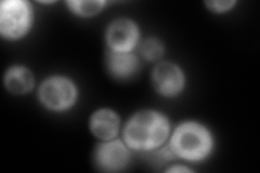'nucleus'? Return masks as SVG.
Listing matches in <instances>:
<instances>
[{"mask_svg": "<svg viewBox=\"0 0 260 173\" xmlns=\"http://www.w3.org/2000/svg\"><path fill=\"white\" fill-rule=\"evenodd\" d=\"M169 134L167 118L157 112L145 111L136 114L124 130V140L128 147L136 151L155 150L166 141Z\"/></svg>", "mask_w": 260, "mask_h": 173, "instance_id": "1", "label": "nucleus"}, {"mask_svg": "<svg viewBox=\"0 0 260 173\" xmlns=\"http://www.w3.org/2000/svg\"><path fill=\"white\" fill-rule=\"evenodd\" d=\"M170 148L175 155L190 161L206 158L213 148L209 131L197 122L181 123L174 132Z\"/></svg>", "mask_w": 260, "mask_h": 173, "instance_id": "2", "label": "nucleus"}, {"mask_svg": "<svg viewBox=\"0 0 260 173\" xmlns=\"http://www.w3.org/2000/svg\"><path fill=\"white\" fill-rule=\"evenodd\" d=\"M32 13L30 6L22 0H9L0 5V31L5 38L19 39L28 31Z\"/></svg>", "mask_w": 260, "mask_h": 173, "instance_id": "3", "label": "nucleus"}, {"mask_svg": "<svg viewBox=\"0 0 260 173\" xmlns=\"http://www.w3.org/2000/svg\"><path fill=\"white\" fill-rule=\"evenodd\" d=\"M77 90L73 82L64 77H51L39 89L42 103L52 111H65L75 103Z\"/></svg>", "mask_w": 260, "mask_h": 173, "instance_id": "4", "label": "nucleus"}, {"mask_svg": "<svg viewBox=\"0 0 260 173\" xmlns=\"http://www.w3.org/2000/svg\"><path fill=\"white\" fill-rule=\"evenodd\" d=\"M139 39V30L136 24L128 19L113 22L107 31V43L112 51L130 52Z\"/></svg>", "mask_w": 260, "mask_h": 173, "instance_id": "5", "label": "nucleus"}, {"mask_svg": "<svg viewBox=\"0 0 260 173\" xmlns=\"http://www.w3.org/2000/svg\"><path fill=\"white\" fill-rule=\"evenodd\" d=\"M127 147L120 141H112L96 147L94 159L96 167L102 171L115 172L124 169L129 162Z\"/></svg>", "mask_w": 260, "mask_h": 173, "instance_id": "6", "label": "nucleus"}, {"mask_svg": "<svg viewBox=\"0 0 260 173\" xmlns=\"http://www.w3.org/2000/svg\"><path fill=\"white\" fill-rule=\"evenodd\" d=\"M153 84L161 95L174 96L183 89L184 75L176 64L160 63L153 72Z\"/></svg>", "mask_w": 260, "mask_h": 173, "instance_id": "7", "label": "nucleus"}, {"mask_svg": "<svg viewBox=\"0 0 260 173\" xmlns=\"http://www.w3.org/2000/svg\"><path fill=\"white\" fill-rule=\"evenodd\" d=\"M107 66L111 75L117 79L133 77L139 70V60L130 52L108 51Z\"/></svg>", "mask_w": 260, "mask_h": 173, "instance_id": "8", "label": "nucleus"}, {"mask_svg": "<svg viewBox=\"0 0 260 173\" xmlns=\"http://www.w3.org/2000/svg\"><path fill=\"white\" fill-rule=\"evenodd\" d=\"M90 129L96 137L108 141L117 135L119 118L116 113L111 110H100L92 115Z\"/></svg>", "mask_w": 260, "mask_h": 173, "instance_id": "9", "label": "nucleus"}, {"mask_svg": "<svg viewBox=\"0 0 260 173\" xmlns=\"http://www.w3.org/2000/svg\"><path fill=\"white\" fill-rule=\"evenodd\" d=\"M5 85L13 94H24L34 87V77L26 67L14 66L7 72Z\"/></svg>", "mask_w": 260, "mask_h": 173, "instance_id": "10", "label": "nucleus"}, {"mask_svg": "<svg viewBox=\"0 0 260 173\" xmlns=\"http://www.w3.org/2000/svg\"><path fill=\"white\" fill-rule=\"evenodd\" d=\"M68 5L71 10L78 15L91 16L99 12L105 3L100 0H94V2H79L78 0V2H69Z\"/></svg>", "mask_w": 260, "mask_h": 173, "instance_id": "11", "label": "nucleus"}, {"mask_svg": "<svg viewBox=\"0 0 260 173\" xmlns=\"http://www.w3.org/2000/svg\"><path fill=\"white\" fill-rule=\"evenodd\" d=\"M141 53L146 60H157L164 53V47H162L160 41H158L157 39L150 38L142 44Z\"/></svg>", "mask_w": 260, "mask_h": 173, "instance_id": "12", "label": "nucleus"}, {"mask_svg": "<svg viewBox=\"0 0 260 173\" xmlns=\"http://www.w3.org/2000/svg\"><path fill=\"white\" fill-rule=\"evenodd\" d=\"M235 5L234 2H229V0H221V2H208L206 3V6L210 10L215 12H225L230 10L231 8Z\"/></svg>", "mask_w": 260, "mask_h": 173, "instance_id": "13", "label": "nucleus"}, {"mask_svg": "<svg viewBox=\"0 0 260 173\" xmlns=\"http://www.w3.org/2000/svg\"><path fill=\"white\" fill-rule=\"evenodd\" d=\"M168 172H190V170L188 168H184L181 166H176V167L170 168Z\"/></svg>", "mask_w": 260, "mask_h": 173, "instance_id": "14", "label": "nucleus"}]
</instances>
